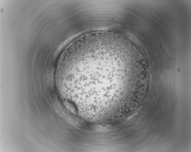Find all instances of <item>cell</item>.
I'll use <instances>...</instances> for the list:
<instances>
[{
  "label": "cell",
  "mask_w": 191,
  "mask_h": 152,
  "mask_svg": "<svg viewBox=\"0 0 191 152\" xmlns=\"http://www.w3.org/2000/svg\"><path fill=\"white\" fill-rule=\"evenodd\" d=\"M144 59L134 45L121 40H89L74 52L66 74L72 100L87 119H118L135 109L148 81Z\"/></svg>",
  "instance_id": "cell-1"
}]
</instances>
